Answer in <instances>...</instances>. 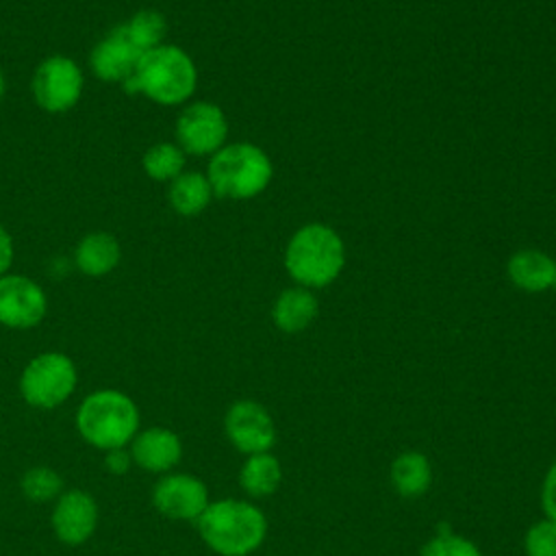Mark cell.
Instances as JSON below:
<instances>
[{"mask_svg":"<svg viewBox=\"0 0 556 556\" xmlns=\"http://www.w3.org/2000/svg\"><path fill=\"white\" fill-rule=\"evenodd\" d=\"M167 198L176 213H180L185 217H193L208 206V202L213 198V187L204 174L182 172L180 176H176L169 182Z\"/></svg>","mask_w":556,"mask_h":556,"instance_id":"e0dca14e","label":"cell"},{"mask_svg":"<svg viewBox=\"0 0 556 556\" xmlns=\"http://www.w3.org/2000/svg\"><path fill=\"white\" fill-rule=\"evenodd\" d=\"M508 276L523 291H545L556 285V261L539 250H519L508 261Z\"/></svg>","mask_w":556,"mask_h":556,"instance_id":"2e32d148","label":"cell"},{"mask_svg":"<svg viewBox=\"0 0 556 556\" xmlns=\"http://www.w3.org/2000/svg\"><path fill=\"white\" fill-rule=\"evenodd\" d=\"M139 406L117 389L89 393L76 410V430L91 447L109 452L126 447L139 432Z\"/></svg>","mask_w":556,"mask_h":556,"instance_id":"7a4b0ae2","label":"cell"},{"mask_svg":"<svg viewBox=\"0 0 556 556\" xmlns=\"http://www.w3.org/2000/svg\"><path fill=\"white\" fill-rule=\"evenodd\" d=\"M20 489L28 502L46 504V502L56 500L63 493V478L59 476L56 469L37 465V467H30L24 471Z\"/></svg>","mask_w":556,"mask_h":556,"instance_id":"603a6c76","label":"cell"},{"mask_svg":"<svg viewBox=\"0 0 556 556\" xmlns=\"http://www.w3.org/2000/svg\"><path fill=\"white\" fill-rule=\"evenodd\" d=\"M78 382L74 361L63 352H41L20 376V393L28 406L50 410L70 400Z\"/></svg>","mask_w":556,"mask_h":556,"instance_id":"8992f818","label":"cell"},{"mask_svg":"<svg viewBox=\"0 0 556 556\" xmlns=\"http://www.w3.org/2000/svg\"><path fill=\"white\" fill-rule=\"evenodd\" d=\"M198 70L191 56L172 43H161L141 54L137 70L122 83L128 93H143L161 106H176L191 98Z\"/></svg>","mask_w":556,"mask_h":556,"instance_id":"6da1fadb","label":"cell"},{"mask_svg":"<svg viewBox=\"0 0 556 556\" xmlns=\"http://www.w3.org/2000/svg\"><path fill=\"white\" fill-rule=\"evenodd\" d=\"M195 523L204 543L219 556H248L267 532L265 515L241 500L208 502Z\"/></svg>","mask_w":556,"mask_h":556,"instance_id":"3957f363","label":"cell"},{"mask_svg":"<svg viewBox=\"0 0 556 556\" xmlns=\"http://www.w3.org/2000/svg\"><path fill=\"white\" fill-rule=\"evenodd\" d=\"M541 504H543V510L547 513V517L552 521H556V463L549 467V471H547V476L543 480Z\"/></svg>","mask_w":556,"mask_h":556,"instance_id":"4316f807","label":"cell"},{"mask_svg":"<svg viewBox=\"0 0 556 556\" xmlns=\"http://www.w3.org/2000/svg\"><path fill=\"white\" fill-rule=\"evenodd\" d=\"M13 239L9 235V230L0 224V276L9 274V267L13 263Z\"/></svg>","mask_w":556,"mask_h":556,"instance_id":"83f0119b","label":"cell"},{"mask_svg":"<svg viewBox=\"0 0 556 556\" xmlns=\"http://www.w3.org/2000/svg\"><path fill=\"white\" fill-rule=\"evenodd\" d=\"M130 454L135 465L150 473H167L180 463L182 443L178 434L163 426L139 430L130 441Z\"/></svg>","mask_w":556,"mask_h":556,"instance_id":"5bb4252c","label":"cell"},{"mask_svg":"<svg viewBox=\"0 0 556 556\" xmlns=\"http://www.w3.org/2000/svg\"><path fill=\"white\" fill-rule=\"evenodd\" d=\"M317 315V300L306 289H287L278 295L271 317L274 324L285 332L304 330Z\"/></svg>","mask_w":556,"mask_h":556,"instance_id":"ac0fdd59","label":"cell"},{"mask_svg":"<svg viewBox=\"0 0 556 556\" xmlns=\"http://www.w3.org/2000/svg\"><path fill=\"white\" fill-rule=\"evenodd\" d=\"M224 426L230 443L248 456L267 452L276 441V430L269 413L252 400L235 402L226 413Z\"/></svg>","mask_w":556,"mask_h":556,"instance_id":"7c38bea8","label":"cell"},{"mask_svg":"<svg viewBox=\"0 0 556 556\" xmlns=\"http://www.w3.org/2000/svg\"><path fill=\"white\" fill-rule=\"evenodd\" d=\"M213 193L232 200L258 195L271 180L269 156L252 143H230L219 148L206 174Z\"/></svg>","mask_w":556,"mask_h":556,"instance_id":"5b68a950","label":"cell"},{"mask_svg":"<svg viewBox=\"0 0 556 556\" xmlns=\"http://www.w3.org/2000/svg\"><path fill=\"white\" fill-rule=\"evenodd\" d=\"M185 167V152L178 143L161 141L148 148L143 154V172L159 182H172L176 176L182 174Z\"/></svg>","mask_w":556,"mask_h":556,"instance_id":"44dd1931","label":"cell"},{"mask_svg":"<svg viewBox=\"0 0 556 556\" xmlns=\"http://www.w3.org/2000/svg\"><path fill=\"white\" fill-rule=\"evenodd\" d=\"M141 50L128 39L124 26H115L91 50V72L104 83H124L137 70Z\"/></svg>","mask_w":556,"mask_h":556,"instance_id":"4fadbf2b","label":"cell"},{"mask_svg":"<svg viewBox=\"0 0 556 556\" xmlns=\"http://www.w3.org/2000/svg\"><path fill=\"white\" fill-rule=\"evenodd\" d=\"M98 504L91 493L83 489L63 491L52 508V530L65 545L87 543L98 528Z\"/></svg>","mask_w":556,"mask_h":556,"instance_id":"8fae6325","label":"cell"},{"mask_svg":"<svg viewBox=\"0 0 556 556\" xmlns=\"http://www.w3.org/2000/svg\"><path fill=\"white\" fill-rule=\"evenodd\" d=\"M228 122L213 102H193L176 119V139L185 154H215L224 148Z\"/></svg>","mask_w":556,"mask_h":556,"instance_id":"ba28073f","label":"cell"},{"mask_svg":"<svg viewBox=\"0 0 556 556\" xmlns=\"http://www.w3.org/2000/svg\"><path fill=\"white\" fill-rule=\"evenodd\" d=\"M421 556H480V552L471 541L445 534L428 541L426 547L421 549Z\"/></svg>","mask_w":556,"mask_h":556,"instance_id":"d4e9b609","label":"cell"},{"mask_svg":"<svg viewBox=\"0 0 556 556\" xmlns=\"http://www.w3.org/2000/svg\"><path fill=\"white\" fill-rule=\"evenodd\" d=\"M152 504L167 519L198 521L208 506V491L206 484L195 476L167 473L154 484Z\"/></svg>","mask_w":556,"mask_h":556,"instance_id":"30bf717a","label":"cell"},{"mask_svg":"<svg viewBox=\"0 0 556 556\" xmlns=\"http://www.w3.org/2000/svg\"><path fill=\"white\" fill-rule=\"evenodd\" d=\"M119 258H122L119 241L111 232H102V230L85 235L74 250V263L78 271L93 278L111 274L117 267Z\"/></svg>","mask_w":556,"mask_h":556,"instance_id":"9a60e30c","label":"cell"},{"mask_svg":"<svg viewBox=\"0 0 556 556\" xmlns=\"http://www.w3.org/2000/svg\"><path fill=\"white\" fill-rule=\"evenodd\" d=\"M128 39L141 50V52H148L156 46L163 43L165 39V33H167V22L165 17L159 13V11H152V9H143V11H137L126 24H122Z\"/></svg>","mask_w":556,"mask_h":556,"instance_id":"7402d4cb","label":"cell"},{"mask_svg":"<svg viewBox=\"0 0 556 556\" xmlns=\"http://www.w3.org/2000/svg\"><path fill=\"white\" fill-rule=\"evenodd\" d=\"M85 76L80 65L65 54L43 59L33 74V98L48 113H65L76 106L83 96Z\"/></svg>","mask_w":556,"mask_h":556,"instance_id":"52a82bcc","label":"cell"},{"mask_svg":"<svg viewBox=\"0 0 556 556\" xmlns=\"http://www.w3.org/2000/svg\"><path fill=\"white\" fill-rule=\"evenodd\" d=\"M4 74H2V70H0V102H2V98H4Z\"/></svg>","mask_w":556,"mask_h":556,"instance_id":"f1b7e54d","label":"cell"},{"mask_svg":"<svg viewBox=\"0 0 556 556\" xmlns=\"http://www.w3.org/2000/svg\"><path fill=\"white\" fill-rule=\"evenodd\" d=\"M48 311V298L39 282L28 276H0V324L13 330L37 326Z\"/></svg>","mask_w":556,"mask_h":556,"instance_id":"9c48e42d","label":"cell"},{"mask_svg":"<svg viewBox=\"0 0 556 556\" xmlns=\"http://www.w3.org/2000/svg\"><path fill=\"white\" fill-rule=\"evenodd\" d=\"M239 482L254 497L269 495L276 491L278 482H280V465L267 452L252 454V456H248V460L241 467Z\"/></svg>","mask_w":556,"mask_h":556,"instance_id":"ffe728a7","label":"cell"},{"mask_svg":"<svg viewBox=\"0 0 556 556\" xmlns=\"http://www.w3.org/2000/svg\"><path fill=\"white\" fill-rule=\"evenodd\" d=\"M528 556H556V521H536L526 534Z\"/></svg>","mask_w":556,"mask_h":556,"instance_id":"cb8c5ba5","label":"cell"},{"mask_svg":"<svg viewBox=\"0 0 556 556\" xmlns=\"http://www.w3.org/2000/svg\"><path fill=\"white\" fill-rule=\"evenodd\" d=\"M430 463L419 452H404L393 460L391 480L395 489L406 497H417L430 486Z\"/></svg>","mask_w":556,"mask_h":556,"instance_id":"d6986e66","label":"cell"},{"mask_svg":"<svg viewBox=\"0 0 556 556\" xmlns=\"http://www.w3.org/2000/svg\"><path fill=\"white\" fill-rule=\"evenodd\" d=\"M132 465H135L132 454H130V450H126V447H115V450L104 452V467H106L109 473H113V476H124V473H128Z\"/></svg>","mask_w":556,"mask_h":556,"instance_id":"484cf974","label":"cell"},{"mask_svg":"<svg viewBox=\"0 0 556 556\" xmlns=\"http://www.w3.org/2000/svg\"><path fill=\"white\" fill-rule=\"evenodd\" d=\"M343 258V241L324 224H308L300 228L291 237L285 254L291 278L304 287L330 285L339 276Z\"/></svg>","mask_w":556,"mask_h":556,"instance_id":"277c9868","label":"cell"}]
</instances>
